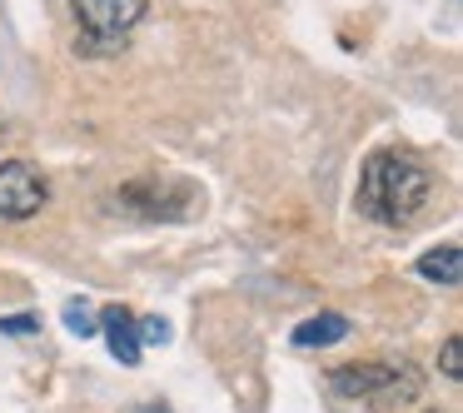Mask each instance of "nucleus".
Masks as SVG:
<instances>
[{"mask_svg":"<svg viewBox=\"0 0 463 413\" xmlns=\"http://www.w3.org/2000/svg\"><path fill=\"white\" fill-rule=\"evenodd\" d=\"M433 194V174L419 160L399 150H379L364 160L359 174V214H369L383 230H403V224L419 220V210Z\"/></svg>","mask_w":463,"mask_h":413,"instance_id":"1","label":"nucleus"},{"mask_svg":"<svg viewBox=\"0 0 463 413\" xmlns=\"http://www.w3.org/2000/svg\"><path fill=\"white\" fill-rule=\"evenodd\" d=\"M71 15L80 25V55H120L130 31L150 15V0H71Z\"/></svg>","mask_w":463,"mask_h":413,"instance_id":"2","label":"nucleus"},{"mask_svg":"<svg viewBox=\"0 0 463 413\" xmlns=\"http://www.w3.org/2000/svg\"><path fill=\"white\" fill-rule=\"evenodd\" d=\"M115 210L145 224H155V220L175 224L200 210V190L190 180H175V174H145V180H130L115 190Z\"/></svg>","mask_w":463,"mask_h":413,"instance_id":"3","label":"nucleus"},{"mask_svg":"<svg viewBox=\"0 0 463 413\" xmlns=\"http://www.w3.org/2000/svg\"><path fill=\"white\" fill-rule=\"evenodd\" d=\"M329 393L349 403H369V408H389V403L419 399V373L399 369V363H349V369L329 373Z\"/></svg>","mask_w":463,"mask_h":413,"instance_id":"4","label":"nucleus"},{"mask_svg":"<svg viewBox=\"0 0 463 413\" xmlns=\"http://www.w3.org/2000/svg\"><path fill=\"white\" fill-rule=\"evenodd\" d=\"M51 200V184L41 180L31 160H5L0 164V220H35Z\"/></svg>","mask_w":463,"mask_h":413,"instance_id":"5","label":"nucleus"},{"mask_svg":"<svg viewBox=\"0 0 463 413\" xmlns=\"http://www.w3.org/2000/svg\"><path fill=\"white\" fill-rule=\"evenodd\" d=\"M100 333L110 339V353L125 363V369H135V363H140V324H135V314L125 309V304L100 309Z\"/></svg>","mask_w":463,"mask_h":413,"instance_id":"6","label":"nucleus"},{"mask_svg":"<svg viewBox=\"0 0 463 413\" xmlns=\"http://www.w3.org/2000/svg\"><path fill=\"white\" fill-rule=\"evenodd\" d=\"M344 339H349V319L334 314V309L314 314V319H304L299 329H294V343H299V349H329V343H344Z\"/></svg>","mask_w":463,"mask_h":413,"instance_id":"7","label":"nucleus"},{"mask_svg":"<svg viewBox=\"0 0 463 413\" xmlns=\"http://www.w3.org/2000/svg\"><path fill=\"white\" fill-rule=\"evenodd\" d=\"M419 274L429 284H458L463 279V249L458 244H439V249L419 254Z\"/></svg>","mask_w":463,"mask_h":413,"instance_id":"8","label":"nucleus"},{"mask_svg":"<svg viewBox=\"0 0 463 413\" xmlns=\"http://www.w3.org/2000/svg\"><path fill=\"white\" fill-rule=\"evenodd\" d=\"M65 329H71L75 339H95V333H100V319H95L85 304H65Z\"/></svg>","mask_w":463,"mask_h":413,"instance_id":"9","label":"nucleus"},{"mask_svg":"<svg viewBox=\"0 0 463 413\" xmlns=\"http://www.w3.org/2000/svg\"><path fill=\"white\" fill-rule=\"evenodd\" d=\"M439 369H443V379H453V383L463 379V343H458V333H453V339H443Z\"/></svg>","mask_w":463,"mask_h":413,"instance_id":"10","label":"nucleus"},{"mask_svg":"<svg viewBox=\"0 0 463 413\" xmlns=\"http://www.w3.org/2000/svg\"><path fill=\"white\" fill-rule=\"evenodd\" d=\"M41 329V314H5L0 319V333H35Z\"/></svg>","mask_w":463,"mask_h":413,"instance_id":"11","label":"nucleus"},{"mask_svg":"<svg viewBox=\"0 0 463 413\" xmlns=\"http://www.w3.org/2000/svg\"><path fill=\"white\" fill-rule=\"evenodd\" d=\"M140 324V343L150 339V343H170V324L165 319H135Z\"/></svg>","mask_w":463,"mask_h":413,"instance_id":"12","label":"nucleus"},{"mask_svg":"<svg viewBox=\"0 0 463 413\" xmlns=\"http://www.w3.org/2000/svg\"><path fill=\"white\" fill-rule=\"evenodd\" d=\"M0 135H5V125H0Z\"/></svg>","mask_w":463,"mask_h":413,"instance_id":"13","label":"nucleus"}]
</instances>
